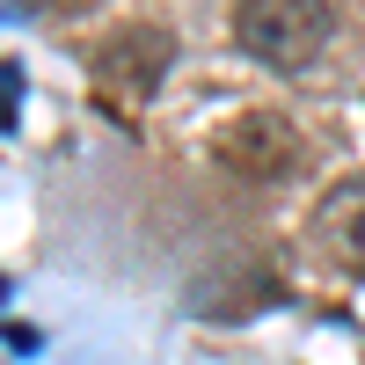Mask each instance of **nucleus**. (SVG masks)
<instances>
[{"label":"nucleus","instance_id":"obj_5","mask_svg":"<svg viewBox=\"0 0 365 365\" xmlns=\"http://www.w3.org/2000/svg\"><path fill=\"white\" fill-rule=\"evenodd\" d=\"M314 241L329 256H344V263L365 270V175L358 182H336V190L314 205Z\"/></svg>","mask_w":365,"mask_h":365},{"label":"nucleus","instance_id":"obj_7","mask_svg":"<svg viewBox=\"0 0 365 365\" xmlns=\"http://www.w3.org/2000/svg\"><path fill=\"white\" fill-rule=\"evenodd\" d=\"M22 15H44V8H81V0H15Z\"/></svg>","mask_w":365,"mask_h":365},{"label":"nucleus","instance_id":"obj_8","mask_svg":"<svg viewBox=\"0 0 365 365\" xmlns=\"http://www.w3.org/2000/svg\"><path fill=\"white\" fill-rule=\"evenodd\" d=\"M0 15H22V8H15V0H0Z\"/></svg>","mask_w":365,"mask_h":365},{"label":"nucleus","instance_id":"obj_9","mask_svg":"<svg viewBox=\"0 0 365 365\" xmlns=\"http://www.w3.org/2000/svg\"><path fill=\"white\" fill-rule=\"evenodd\" d=\"M0 307H8V278H0Z\"/></svg>","mask_w":365,"mask_h":365},{"label":"nucleus","instance_id":"obj_6","mask_svg":"<svg viewBox=\"0 0 365 365\" xmlns=\"http://www.w3.org/2000/svg\"><path fill=\"white\" fill-rule=\"evenodd\" d=\"M15 110H22V66H8V58H0V132L15 125Z\"/></svg>","mask_w":365,"mask_h":365},{"label":"nucleus","instance_id":"obj_3","mask_svg":"<svg viewBox=\"0 0 365 365\" xmlns=\"http://www.w3.org/2000/svg\"><path fill=\"white\" fill-rule=\"evenodd\" d=\"M96 88L110 103H125V110H139V103H154V88L168 81V66H175V37L161 22H125V29H110V37L96 44Z\"/></svg>","mask_w":365,"mask_h":365},{"label":"nucleus","instance_id":"obj_2","mask_svg":"<svg viewBox=\"0 0 365 365\" xmlns=\"http://www.w3.org/2000/svg\"><path fill=\"white\" fill-rule=\"evenodd\" d=\"M212 161L241 182H292L307 168V139H299L278 110H234L212 132Z\"/></svg>","mask_w":365,"mask_h":365},{"label":"nucleus","instance_id":"obj_4","mask_svg":"<svg viewBox=\"0 0 365 365\" xmlns=\"http://www.w3.org/2000/svg\"><path fill=\"white\" fill-rule=\"evenodd\" d=\"M270 299H285V285L270 278L263 263H227V270H212V278L190 285V307L212 314V322H241V314L270 307Z\"/></svg>","mask_w":365,"mask_h":365},{"label":"nucleus","instance_id":"obj_1","mask_svg":"<svg viewBox=\"0 0 365 365\" xmlns=\"http://www.w3.org/2000/svg\"><path fill=\"white\" fill-rule=\"evenodd\" d=\"M329 0H241L234 8V44L270 73H307L329 51Z\"/></svg>","mask_w":365,"mask_h":365}]
</instances>
